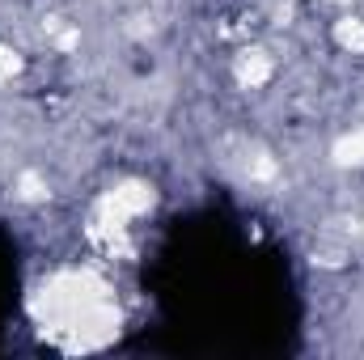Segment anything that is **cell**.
<instances>
[{
    "mask_svg": "<svg viewBox=\"0 0 364 360\" xmlns=\"http://www.w3.org/2000/svg\"><path fill=\"white\" fill-rule=\"evenodd\" d=\"M360 233H364V225H360Z\"/></svg>",
    "mask_w": 364,
    "mask_h": 360,
    "instance_id": "ba28073f",
    "label": "cell"
},
{
    "mask_svg": "<svg viewBox=\"0 0 364 360\" xmlns=\"http://www.w3.org/2000/svg\"><path fill=\"white\" fill-rule=\"evenodd\" d=\"M17 195L21 199H47V182L38 179V174H21L17 179Z\"/></svg>",
    "mask_w": 364,
    "mask_h": 360,
    "instance_id": "8992f818",
    "label": "cell"
},
{
    "mask_svg": "<svg viewBox=\"0 0 364 360\" xmlns=\"http://www.w3.org/2000/svg\"><path fill=\"white\" fill-rule=\"evenodd\" d=\"M21 68V60H17V51H9V47H0V77H13Z\"/></svg>",
    "mask_w": 364,
    "mask_h": 360,
    "instance_id": "52a82bcc",
    "label": "cell"
},
{
    "mask_svg": "<svg viewBox=\"0 0 364 360\" xmlns=\"http://www.w3.org/2000/svg\"><path fill=\"white\" fill-rule=\"evenodd\" d=\"M233 73H237V81L246 90H259L272 77V60H267V51H242L237 64H233Z\"/></svg>",
    "mask_w": 364,
    "mask_h": 360,
    "instance_id": "3957f363",
    "label": "cell"
},
{
    "mask_svg": "<svg viewBox=\"0 0 364 360\" xmlns=\"http://www.w3.org/2000/svg\"><path fill=\"white\" fill-rule=\"evenodd\" d=\"M153 208V186L149 182H119V186H110L102 199H97V225L106 229V233H123L136 216H144Z\"/></svg>",
    "mask_w": 364,
    "mask_h": 360,
    "instance_id": "7a4b0ae2",
    "label": "cell"
},
{
    "mask_svg": "<svg viewBox=\"0 0 364 360\" xmlns=\"http://www.w3.org/2000/svg\"><path fill=\"white\" fill-rule=\"evenodd\" d=\"M34 318L60 335H73V348H102L119 331V309L110 288L90 271H64L34 292Z\"/></svg>",
    "mask_w": 364,
    "mask_h": 360,
    "instance_id": "6da1fadb",
    "label": "cell"
},
{
    "mask_svg": "<svg viewBox=\"0 0 364 360\" xmlns=\"http://www.w3.org/2000/svg\"><path fill=\"white\" fill-rule=\"evenodd\" d=\"M335 43H339L343 51H352V55H364V21L343 17V21L335 26Z\"/></svg>",
    "mask_w": 364,
    "mask_h": 360,
    "instance_id": "277c9868",
    "label": "cell"
},
{
    "mask_svg": "<svg viewBox=\"0 0 364 360\" xmlns=\"http://www.w3.org/2000/svg\"><path fill=\"white\" fill-rule=\"evenodd\" d=\"M335 166H364V127L360 132H352V136H343L339 144H335Z\"/></svg>",
    "mask_w": 364,
    "mask_h": 360,
    "instance_id": "5b68a950",
    "label": "cell"
}]
</instances>
